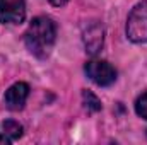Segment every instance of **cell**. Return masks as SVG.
Returning a JSON list of instances; mask_svg holds the SVG:
<instances>
[{"mask_svg": "<svg viewBox=\"0 0 147 145\" xmlns=\"http://www.w3.org/2000/svg\"><path fill=\"white\" fill-rule=\"evenodd\" d=\"M55 39H57V26L48 17L33 19L24 34L28 50L38 58H46L50 55Z\"/></svg>", "mask_w": 147, "mask_h": 145, "instance_id": "1", "label": "cell"}, {"mask_svg": "<svg viewBox=\"0 0 147 145\" xmlns=\"http://www.w3.org/2000/svg\"><path fill=\"white\" fill-rule=\"evenodd\" d=\"M127 36L134 43H147V0L137 3L128 14Z\"/></svg>", "mask_w": 147, "mask_h": 145, "instance_id": "2", "label": "cell"}, {"mask_svg": "<svg viewBox=\"0 0 147 145\" xmlns=\"http://www.w3.org/2000/svg\"><path fill=\"white\" fill-rule=\"evenodd\" d=\"M84 70H86L87 77L94 84H98L101 87L111 85L116 80V70L108 62H103V60H91V62H87Z\"/></svg>", "mask_w": 147, "mask_h": 145, "instance_id": "3", "label": "cell"}, {"mask_svg": "<svg viewBox=\"0 0 147 145\" xmlns=\"http://www.w3.org/2000/svg\"><path fill=\"white\" fill-rule=\"evenodd\" d=\"M82 41L89 55H98L105 44V28L99 21H89L82 28Z\"/></svg>", "mask_w": 147, "mask_h": 145, "instance_id": "4", "label": "cell"}, {"mask_svg": "<svg viewBox=\"0 0 147 145\" xmlns=\"http://www.w3.org/2000/svg\"><path fill=\"white\" fill-rule=\"evenodd\" d=\"M26 17L24 0H0V22L21 24Z\"/></svg>", "mask_w": 147, "mask_h": 145, "instance_id": "5", "label": "cell"}, {"mask_svg": "<svg viewBox=\"0 0 147 145\" xmlns=\"http://www.w3.org/2000/svg\"><path fill=\"white\" fill-rule=\"evenodd\" d=\"M29 96V85L24 82H17L14 85H10L5 92V106L10 111H19L24 108L26 101Z\"/></svg>", "mask_w": 147, "mask_h": 145, "instance_id": "6", "label": "cell"}, {"mask_svg": "<svg viewBox=\"0 0 147 145\" xmlns=\"http://www.w3.org/2000/svg\"><path fill=\"white\" fill-rule=\"evenodd\" d=\"M2 128H3V135H5L10 142H14V140H17V138L22 137V126H21L17 121H14V119L3 121Z\"/></svg>", "mask_w": 147, "mask_h": 145, "instance_id": "7", "label": "cell"}, {"mask_svg": "<svg viewBox=\"0 0 147 145\" xmlns=\"http://www.w3.org/2000/svg\"><path fill=\"white\" fill-rule=\"evenodd\" d=\"M82 103H84V108L91 113H98L101 111V101L91 92V91H82Z\"/></svg>", "mask_w": 147, "mask_h": 145, "instance_id": "8", "label": "cell"}, {"mask_svg": "<svg viewBox=\"0 0 147 145\" xmlns=\"http://www.w3.org/2000/svg\"><path fill=\"white\" fill-rule=\"evenodd\" d=\"M135 111H137L139 116H142L144 119H147V92H144V94L137 99V103H135Z\"/></svg>", "mask_w": 147, "mask_h": 145, "instance_id": "9", "label": "cell"}, {"mask_svg": "<svg viewBox=\"0 0 147 145\" xmlns=\"http://www.w3.org/2000/svg\"><path fill=\"white\" fill-rule=\"evenodd\" d=\"M51 5H55V7H62V5H65L67 3V0H48Z\"/></svg>", "mask_w": 147, "mask_h": 145, "instance_id": "10", "label": "cell"}, {"mask_svg": "<svg viewBox=\"0 0 147 145\" xmlns=\"http://www.w3.org/2000/svg\"><path fill=\"white\" fill-rule=\"evenodd\" d=\"M0 144H10V140L3 135V137H0Z\"/></svg>", "mask_w": 147, "mask_h": 145, "instance_id": "11", "label": "cell"}]
</instances>
